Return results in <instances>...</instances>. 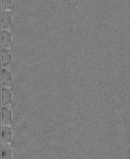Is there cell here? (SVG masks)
<instances>
[{
	"mask_svg": "<svg viewBox=\"0 0 130 159\" xmlns=\"http://www.w3.org/2000/svg\"><path fill=\"white\" fill-rule=\"evenodd\" d=\"M12 13L7 10L2 11V25L3 29L7 28L12 22Z\"/></svg>",
	"mask_w": 130,
	"mask_h": 159,
	"instance_id": "cell-1",
	"label": "cell"
},
{
	"mask_svg": "<svg viewBox=\"0 0 130 159\" xmlns=\"http://www.w3.org/2000/svg\"><path fill=\"white\" fill-rule=\"evenodd\" d=\"M12 42V35L8 31L3 30L2 32V43L3 48L10 46Z\"/></svg>",
	"mask_w": 130,
	"mask_h": 159,
	"instance_id": "cell-2",
	"label": "cell"
},
{
	"mask_svg": "<svg viewBox=\"0 0 130 159\" xmlns=\"http://www.w3.org/2000/svg\"><path fill=\"white\" fill-rule=\"evenodd\" d=\"M2 65L3 67L7 66L12 61V55L10 51L3 48L2 51Z\"/></svg>",
	"mask_w": 130,
	"mask_h": 159,
	"instance_id": "cell-3",
	"label": "cell"
},
{
	"mask_svg": "<svg viewBox=\"0 0 130 159\" xmlns=\"http://www.w3.org/2000/svg\"><path fill=\"white\" fill-rule=\"evenodd\" d=\"M11 74L5 69L2 71V82L3 85H5L11 81Z\"/></svg>",
	"mask_w": 130,
	"mask_h": 159,
	"instance_id": "cell-4",
	"label": "cell"
},
{
	"mask_svg": "<svg viewBox=\"0 0 130 159\" xmlns=\"http://www.w3.org/2000/svg\"><path fill=\"white\" fill-rule=\"evenodd\" d=\"M2 101L3 103L10 101L11 95L10 92L7 89L3 88L2 90Z\"/></svg>",
	"mask_w": 130,
	"mask_h": 159,
	"instance_id": "cell-5",
	"label": "cell"
},
{
	"mask_svg": "<svg viewBox=\"0 0 130 159\" xmlns=\"http://www.w3.org/2000/svg\"><path fill=\"white\" fill-rule=\"evenodd\" d=\"M12 0H2V10H7L12 8Z\"/></svg>",
	"mask_w": 130,
	"mask_h": 159,
	"instance_id": "cell-6",
	"label": "cell"
},
{
	"mask_svg": "<svg viewBox=\"0 0 130 159\" xmlns=\"http://www.w3.org/2000/svg\"><path fill=\"white\" fill-rule=\"evenodd\" d=\"M3 109L2 121L3 122L7 123L9 121L10 119V114L8 111L7 110V112H5V110Z\"/></svg>",
	"mask_w": 130,
	"mask_h": 159,
	"instance_id": "cell-7",
	"label": "cell"
}]
</instances>
